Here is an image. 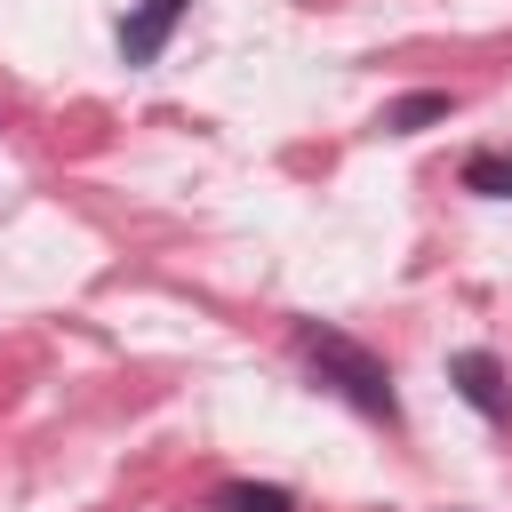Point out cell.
<instances>
[{
  "instance_id": "1",
  "label": "cell",
  "mask_w": 512,
  "mask_h": 512,
  "mask_svg": "<svg viewBox=\"0 0 512 512\" xmlns=\"http://www.w3.org/2000/svg\"><path fill=\"white\" fill-rule=\"evenodd\" d=\"M288 344H296V360L312 368V384H328L344 408H360L368 424H384V432H400V392H392V368L360 344V336H344V328H328V320H296L288 328Z\"/></svg>"
},
{
  "instance_id": "2",
  "label": "cell",
  "mask_w": 512,
  "mask_h": 512,
  "mask_svg": "<svg viewBox=\"0 0 512 512\" xmlns=\"http://www.w3.org/2000/svg\"><path fill=\"white\" fill-rule=\"evenodd\" d=\"M448 384H456V400H464L472 416H488V424H512V376H504V360H496L488 344H464V352H448Z\"/></svg>"
},
{
  "instance_id": "3",
  "label": "cell",
  "mask_w": 512,
  "mask_h": 512,
  "mask_svg": "<svg viewBox=\"0 0 512 512\" xmlns=\"http://www.w3.org/2000/svg\"><path fill=\"white\" fill-rule=\"evenodd\" d=\"M184 8H192V0H136V8L120 16V56H128V64H152V56L168 48V32L184 24Z\"/></svg>"
},
{
  "instance_id": "4",
  "label": "cell",
  "mask_w": 512,
  "mask_h": 512,
  "mask_svg": "<svg viewBox=\"0 0 512 512\" xmlns=\"http://www.w3.org/2000/svg\"><path fill=\"white\" fill-rule=\"evenodd\" d=\"M440 120H456V88H408V96H392V104L376 112L384 136H424V128H440Z\"/></svg>"
},
{
  "instance_id": "5",
  "label": "cell",
  "mask_w": 512,
  "mask_h": 512,
  "mask_svg": "<svg viewBox=\"0 0 512 512\" xmlns=\"http://www.w3.org/2000/svg\"><path fill=\"white\" fill-rule=\"evenodd\" d=\"M208 512H296V488H280V480H224L208 496Z\"/></svg>"
},
{
  "instance_id": "6",
  "label": "cell",
  "mask_w": 512,
  "mask_h": 512,
  "mask_svg": "<svg viewBox=\"0 0 512 512\" xmlns=\"http://www.w3.org/2000/svg\"><path fill=\"white\" fill-rule=\"evenodd\" d=\"M456 184L480 192V200H512V152H472V160L456 168Z\"/></svg>"
}]
</instances>
